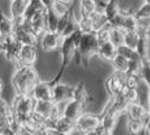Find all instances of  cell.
<instances>
[{
    "label": "cell",
    "instance_id": "f5cc1de1",
    "mask_svg": "<svg viewBox=\"0 0 150 135\" xmlns=\"http://www.w3.org/2000/svg\"><path fill=\"white\" fill-rule=\"evenodd\" d=\"M100 135H112V133H109V132H102Z\"/></svg>",
    "mask_w": 150,
    "mask_h": 135
},
{
    "label": "cell",
    "instance_id": "8fae6325",
    "mask_svg": "<svg viewBox=\"0 0 150 135\" xmlns=\"http://www.w3.org/2000/svg\"><path fill=\"white\" fill-rule=\"evenodd\" d=\"M13 37L19 41L23 45H35L37 44V36L34 35L28 29L27 25L25 26H16L13 29Z\"/></svg>",
    "mask_w": 150,
    "mask_h": 135
},
{
    "label": "cell",
    "instance_id": "9f6ffc18",
    "mask_svg": "<svg viewBox=\"0 0 150 135\" xmlns=\"http://www.w3.org/2000/svg\"><path fill=\"white\" fill-rule=\"evenodd\" d=\"M58 135H69V134H62V133H58Z\"/></svg>",
    "mask_w": 150,
    "mask_h": 135
},
{
    "label": "cell",
    "instance_id": "1f68e13d",
    "mask_svg": "<svg viewBox=\"0 0 150 135\" xmlns=\"http://www.w3.org/2000/svg\"><path fill=\"white\" fill-rule=\"evenodd\" d=\"M111 63H112L114 70L128 72V69H129V60L127 58H125V56H122L120 54H117Z\"/></svg>",
    "mask_w": 150,
    "mask_h": 135
},
{
    "label": "cell",
    "instance_id": "816d5d0a",
    "mask_svg": "<svg viewBox=\"0 0 150 135\" xmlns=\"http://www.w3.org/2000/svg\"><path fill=\"white\" fill-rule=\"evenodd\" d=\"M146 35H147V37L149 39V41H150V26L148 27V29L146 31Z\"/></svg>",
    "mask_w": 150,
    "mask_h": 135
},
{
    "label": "cell",
    "instance_id": "484cf974",
    "mask_svg": "<svg viewBox=\"0 0 150 135\" xmlns=\"http://www.w3.org/2000/svg\"><path fill=\"white\" fill-rule=\"evenodd\" d=\"M122 29L125 32H138L139 24H138V19L136 18L134 14L125 13V19H123Z\"/></svg>",
    "mask_w": 150,
    "mask_h": 135
},
{
    "label": "cell",
    "instance_id": "60d3db41",
    "mask_svg": "<svg viewBox=\"0 0 150 135\" xmlns=\"http://www.w3.org/2000/svg\"><path fill=\"white\" fill-rule=\"evenodd\" d=\"M117 51H118V54L125 56V58H127L128 60H130V59L136 54V52H137L136 50H133V49H131V47H129V46H127V45H125V44L119 45L118 49H117Z\"/></svg>",
    "mask_w": 150,
    "mask_h": 135
},
{
    "label": "cell",
    "instance_id": "44dd1931",
    "mask_svg": "<svg viewBox=\"0 0 150 135\" xmlns=\"http://www.w3.org/2000/svg\"><path fill=\"white\" fill-rule=\"evenodd\" d=\"M59 16L53 9H46L45 20H46V29L50 32H58L59 25ZM46 31V32H47Z\"/></svg>",
    "mask_w": 150,
    "mask_h": 135
},
{
    "label": "cell",
    "instance_id": "e575fe53",
    "mask_svg": "<svg viewBox=\"0 0 150 135\" xmlns=\"http://www.w3.org/2000/svg\"><path fill=\"white\" fill-rule=\"evenodd\" d=\"M146 123L142 121H138V119H130L128 122V131L131 134H139L141 131H144Z\"/></svg>",
    "mask_w": 150,
    "mask_h": 135
},
{
    "label": "cell",
    "instance_id": "4fadbf2b",
    "mask_svg": "<svg viewBox=\"0 0 150 135\" xmlns=\"http://www.w3.org/2000/svg\"><path fill=\"white\" fill-rule=\"evenodd\" d=\"M83 107H84L83 104L75 99H71L69 101L66 103L63 109V116H65L66 118H69L73 122H76L79 117L83 114Z\"/></svg>",
    "mask_w": 150,
    "mask_h": 135
},
{
    "label": "cell",
    "instance_id": "9c48e42d",
    "mask_svg": "<svg viewBox=\"0 0 150 135\" xmlns=\"http://www.w3.org/2000/svg\"><path fill=\"white\" fill-rule=\"evenodd\" d=\"M63 42V36L58 32H47L44 33L43 35V39L40 42V46H42V50L45 52L53 51V50H56L58 47H61Z\"/></svg>",
    "mask_w": 150,
    "mask_h": 135
},
{
    "label": "cell",
    "instance_id": "ee69618b",
    "mask_svg": "<svg viewBox=\"0 0 150 135\" xmlns=\"http://www.w3.org/2000/svg\"><path fill=\"white\" fill-rule=\"evenodd\" d=\"M140 77L150 88V66L146 62L142 65V69H141V72H140Z\"/></svg>",
    "mask_w": 150,
    "mask_h": 135
},
{
    "label": "cell",
    "instance_id": "d6a6232c",
    "mask_svg": "<svg viewBox=\"0 0 150 135\" xmlns=\"http://www.w3.org/2000/svg\"><path fill=\"white\" fill-rule=\"evenodd\" d=\"M139 37H140L139 32H125L123 44L129 46V47H131L133 50H136L138 42H139Z\"/></svg>",
    "mask_w": 150,
    "mask_h": 135
},
{
    "label": "cell",
    "instance_id": "8992f818",
    "mask_svg": "<svg viewBox=\"0 0 150 135\" xmlns=\"http://www.w3.org/2000/svg\"><path fill=\"white\" fill-rule=\"evenodd\" d=\"M74 87H69L67 84H63L61 82L53 86V96L52 100L55 104H64L73 99Z\"/></svg>",
    "mask_w": 150,
    "mask_h": 135
},
{
    "label": "cell",
    "instance_id": "7c38bea8",
    "mask_svg": "<svg viewBox=\"0 0 150 135\" xmlns=\"http://www.w3.org/2000/svg\"><path fill=\"white\" fill-rule=\"evenodd\" d=\"M45 11H42V13L36 14L31 19H29L27 21V27L28 29L34 35L36 36H39L42 34H44L47 29H46V20H45Z\"/></svg>",
    "mask_w": 150,
    "mask_h": 135
},
{
    "label": "cell",
    "instance_id": "681fc988",
    "mask_svg": "<svg viewBox=\"0 0 150 135\" xmlns=\"http://www.w3.org/2000/svg\"><path fill=\"white\" fill-rule=\"evenodd\" d=\"M58 1H61V2H64V4L69 5V6H72V5H73V1H74V0H58Z\"/></svg>",
    "mask_w": 150,
    "mask_h": 135
},
{
    "label": "cell",
    "instance_id": "7dc6e473",
    "mask_svg": "<svg viewBox=\"0 0 150 135\" xmlns=\"http://www.w3.org/2000/svg\"><path fill=\"white\" fill-rule=\"evenodd\" d=\"M85 133H86V132L82 131L81 129H79V127L75 125V127L69 132V135H85Z\"/></svg>",
    "mask_w": 150,
    "mask_h": 135
},
{
    "label": "cell",
    "instance_id": "2e32d148",
    "mask_svg": "<svg viewBox=\"0 0 150 135\" xmlns=\"http://www.w3.org/2000/svg\"><path fill=\"white\" fill-rule=\"evenodd\" d=\"M23 49V44L17 41V39L13 37L11 41L9 42V44L7 46V49L5 50V56L9 62H13V64H17L20 58V52Z\"/></svg>",
    "mask_w": 150,
    "mask_h": 135
},
{
    "label": "cell",
    "instance_id": "f546056e",
    "mask_svg": "<svg viewBox=\"0 0 150 135\" xmlns=\"http://www.w3.org/2000/svg\"><path fill=\"white\" fill-rule=\"evenodd\" d=\"M98 2L96 0H81L80 1V10L81 15L91 16L92 14L98 9Z\"/></svg>",
    "mask_w": 150,
    "mask_h": 135
},
{
    "label": "cell",
    "instance_id": "d6986e66",
    "mask_svg": "<svg viewBox=\"0 0 150 135\" xmlns=\"http://www.w3.org/2000/svg\"><path fill=\"white\" fill-rule=\"evenodd\" d=\"M105 87H106L108 92H109L111 96L117 97L123 92V90H125V84H122L121 81H119L118 79H115L113 76H110V77L108 78V80H106Z\"/></svg>",
    "mask_w": 150,
    "mask_h": 135
},
{
    "label": "cell",
    "instance_id": "603a6c76",
    "mask_svg": "<svg viewBox=\"0 0 150 135\" xmlns=\"http://www.w3.org/2000/svg\"><path fill=\"white\" fill-rule=\"evenodd\" d=\"M77 29H79V19H76V17L74 16L73 6H72L71 7V11H69V20L66 23V26L64 27V29L61 33V35L63 37H67V36H71L73 33L76 32Z\"/></svg>",
    "mask_w": 150,
    "mask_h": 135
},
{
    "label": "cell",
    "instance_id": "836d02e7",
    "mask_svg": "<svg viewBox=\"0 0 150 135\" xmlns=\"http://www.w3.org/2000/svg\"><path fill=\"white\" fill-rule=\"evenodd\" d=\"M125 32L123 29L111 26V42L114 43L117 46L123 44V42H125Z\"/></svg>",
    "mask_w": 150,
    "mask_h": 135
},
{
    "label": "cell",
    "instance_id": "83f0119b",
    "mask_svg": "<svg viewBox=\"0 0 150 135\" xmlns=\"http://www.w3.org/2000/svg\"><path fill=\"white\" fill-rule=\"evenodd\" d=\"M144 63V62L142 61L141 56L136 52V54L129 60V69H128L127 73H130V74H140Z\"/></svg>",
    "mask_w": 150,
    "mask_h": 135
},
{
    "label": "cell",
    "instance_id": "ba28073f",
    "mask_svg": "<svg viewBox=\"0 0 150 135\" xmlns=\"http://www.w3.org/2000/svg\"><path fill=\"white\" fill-rule=\"evenodd\" d=\"M46 121L47 119L45 117L35 113V111H33L29 115V117L27 118V121L23 124L21 129L24 132H27V133H30V134L34 135L37 131L46 126Z\"/></svg>",
    "mask_w": 150,
    "mask_h": 135
},
{
    "label": "cell",
    "instance_id": "d4e9b609",
    "mask_svg": "<svg viewBox=\"0 0 150 135\" xmlns=\"http://www.w3.org/2000/svg\"><path fill=\"white\" fill-rule=\"evenodd\" d=\"M120 0H108L104 6V14L106 15L108 19H109V24L113 20V18L120 13L119 8Z\"/></svg>",
    "mask_w": 150,
    "mask_h": 135
},
{
    "label": "cell",
    "instance_id": "ffe728a7",
    "mask_svg": "<svg viewBox=\"0 0 150 135\" xmlns=\"http://www.w3.org/2000/svg\"><path fill=\"white\" fill-rule=\"evenodd\" d=\"M30 0H11L10 5V11H11V18L16 19L18 17H23L26 13V9L29 5Z\"/></svg>",
    "mask_w": 150,
    "mask_h": 135
},
{
    "label": "cell",
    "instance_id": "f907efd6",
    "mask_svg": "<svg viewBox=\"0 0 150 135\" xmlns=\"http://www.w3.org/2000/svg\"><path fill=\"white\" fill-rule=\"evenodd\" d=\"M2 91H4V81L0 78V98H1V95H2Z\"/></svg>",
    "mask_w": 150,
    "mask_h": 135
},
{
    "label": "cell",
    "instance_id": "bcb514c9",
    "mask_svg": "<svg viewBox=\"0 0 150 135\" xmlns=\"http://www.w3.org/2000/svg\"><path fill=\"white\" fill-rule=\"evenodd\" d=\"M40 1H42L43 6L45 7V9H52L57 0H40Z\"/></svg>",
    "mask_w": 150,
    "mask_h": 135
},
{
    "label": "cell",
    "instance_id": "e0dca14e",
    "mask_svg": "<svg viewBox=\"0 0 150 135\" xmlns=\"http://www.w3.org/2000/svg\"><path fill=\"white\" fill-rule=\"evenodd\" d=\"M118 46L112 43L111 41L109 42H105L103 44H101L99 46V52H98V55L100 56L101 59L105 60V61H110L112 62V60L115 58V55L118 54V51H117Z\"/></svg>",
    "mask_w": 150,
    "mask_h": 135
},
{
    "label": "cell",
    "instance_id": "9a60e30c",
    "mask_svg": "<svg viewBox=\"0 0 150 135\" xmlns=\"http://www.w3.org/2000/svg\"><path fill=\"white\" fill-rule=\"evenodd\" d=\"M125 111L130 119H138V121H142L144 123L148 119L149 110L139 103H130L128 105Z\"/></svg>",
    "mask_w": 150,
    "mask_h": 135
},
{
    "label": "cell",
    "instance_id": "4dcf8cb0",
    "mask_svg": "<svg viewBox=\"0 0 150 135\" xmlns=\"http://www.w3.org/2000/svg\"><path fill=\"white\" fill-rule=\"evenodd\" d=\"M88 92H86V89L84 87L83 82H80L79 84H76L74 87V92H73V99L80 101L81 104L85 105V103L88 101Z\"/></svg>",
    "mask_w": 150,
    "mask_h": 135
},
{
    "label": "cell",
    "instance_id": "11a10c76",
    "mask_svg": "<svg viewBox=\"0 0 150 135\" xmlns=\"http://www.w3.org/2000/svg\"><path fill=\"white\" fill-rule=\"evenodd\" d=\"M144 2H147V4H150V0H144Z\"/></svg>",
    "mask_w": 150,
    "mask_h": 135
},
{
    "label": "cell",
    "instance_id": "cb8c5ba5",
    "mask_svg": "<svg viewBox=\"0 0 150 135\" xmlns=\"http://www.w3.org/2000/svg\"><path fill=\"white\" fill-rule=\"evenodd\" d=\"M45 10H46V9H45V7L43 6V4H42L40 0H30V1H29V5H28L27 9H26V13H25V15H24V17H25L27 20H29V19H31L36 14L45 11Z\"/></svg>",
    "mask_w": 150,
    "mask_h": 135
},
{
    "label": "cell",
    "instance_id": "8d00e7d4",
    "mask_svg": "<svg viewBox=\"0 0 150 135\" xmlns=\"http://www.w3.org/2000/svg\"><path fill=\"white\" fill-rule=\"evenodd\" d=\"M0 116L8 118L13 117V107L4 98H0Z\"/></svg>",
    "mask_w": 150,
    "mask_h": 135
},
{
    "label": "cell",
    "instance_id": "5b68a950",
    "mask_svg": "<svg viewBox=\"0 0 150 135\" xmlns=\"http://www.w3.org/2000/svg\"><path fill=\"white\" fill-rule=\"evenodd\" d=\"M53 81L44 82V81H38L34 86L33 90L30 91L31 97L36 101H45V100H52L53 96Z\"/></svg>",
    "mask_w": 150,
    "mask_h": 135
},
{
    "label": "cell",
    "instance_id": "b9f144b4",
    "mask_svg": "<svg viewBox=\"0 0 150 135\" xmlns=\"http://www.w3.org/2000/svg\"><path fill=\"white\" fill-rule=\"evenodd\" d=\"M69 8H71V6H69V5H66V4L61 2V1L57 0L56 2H55V5H54V7H53L52 9H53L59 17H62V16H64L65 14L69 13Z\"/></svg>",
    "mask_w": 150,
    "mask_h": 135
},
{
    "label": "cell",
    "instance_id": "f35d334b",
    "mask_svg": "<svg viewBox=\"0 0 150 135\" xmlns=\"http://www.w3.org/2000/svg\"><path fill=\"white\" fill-rule=\"evenodd\" d=\"M141 77L140 74H130L128 73V77L125 80V87L127 88H132V89H137L139 84H140Z\"/></svg>",
    "mask_w": 150,
    "mask_h": 135
},
{
    "label": "cell",
    "instance_id": "7a4b0ae2",
    "mask_svg": "<svg viewBox=\"0 0 150 135\" xmlns=\"http://www.w3.org/2000/svg\"><path fill=\"white\" fill-rule=\"evenodd\" d=\"M82 34L83 33L77 29L75 33H73L71 36L67 37H63V42L61 45V56H62V64H61V69L58 71L57 76L52 81L53 84H58L61 78H62L63 73L65 71V68L69 64V62L72 61V59L74 58L77 53V47L80 44V41H81Z\"/></svg>",
    "mask_w": 150,
    "mask_h": 135
},
{
    "label": "cell",
    "instance_id": "3957f363",
    "mask_svg": "<svg viewBox=\"0 0 150 135\" xmlns=\"http://www.w3.org/2000/svg\"><path fill=\"white\" fill-rule=\"evenodd\" d=\"M36 100L31 97L30 94L28 95H16L13 103L11 105L13 107V119L18 123L20 126L27 121L31 113L34 111Z\"/></svg>",
    "mask_w": 150,
    "mask_h": 135
},
{
    "label": "cell",
    "instance_id": "52a82bcc",
    "mask_svg": "<svg viewBox=\"0 0 150 135\" xmlns=\"http://www.w3.org/2000/svg\"><path fill=\"white\" fill-rule=\"evenodd\" d=\"M75 125L84 132L96 129L101 125V115L90 114V113H83L79 119L75 122Z\"/></svg>",
    "mask_w": 150,
    "mask_h": 135
},
{
    "label": "cell",
    "instance_id": "f1b7e54d",
    "mask_svg": "<svg viewBox=\"0 0 150 135\" xmlns=\"http://www.w3.org/2000/svg\"><path fill=\"white\" fill-rule=\"evenodd\" d=\"M79 29H80L83 34L94 32L93 20L91 18V16L81 15V17H80V19H79Z\"/></svg>",
    "mask_w": 150,
    "mask_h": 135
},
{
    "label": "cell",
    "instance_id": "d590c367",
    "mask_svg": "<svg viewBox=\"0 0 150 135\" xmlns=\"http://www.w3.org/2000/svg\"><path fill=\"white\" fill-rule=\"evenodd\" d=\"M95 33H96V37H98V41H99L100 45L105 43V42L111 41V26H110V24Z\"/></svg>",
    "mask_w": 150,
    "mask_h": 135
},
{
    "label": "cell",
    "instance_id": "74e56055",
    "mask_svg": "<svg viewBox=\"0 0 150 135\" xmlns=\"http://www.w3.org/2000/svg\"><path fill=\"white\" fill-rule=\"evenodd\" d=\"M134 16H136V18H137L138 20L150 18V4L144 2V5L134 13Z\"/></svg>",
    "mask_w": 150,
    "mask_h": 135
},
{
    "label": "cell",
    "instance_id": "6da1fadb",
    "mask_svg": "<svg viewBox=\"0 0 150 135\" xmlns=\"http://www.w3.org/2000/svg\"><path fill=\"white\" fill-rule=\"evenodd\" d=\"M11 82L16 95L30 94L34 86L38 82L37 72L34 65H18L13 72Z\"/></svg>",
    "mask_w": 150,
    "mask_h": 135
},
{
    "label": "cell",
    "instance_id": "7402d4cb",
    "mask_svg": "<svg viewBox=\"0 0 150 135\" xmlns=\"http://www.w3.org/2000/svg\"><path fill=\"white\" fill-rule=\"evenodd\" d=\"M15 24L13 18H8L0 10V35L4 36H13Z\"/></svg>",
    "mask_w": 150,
    "mask_h": 135
},
{
    "label": "cell",
    "instance_id": "ab89813d",
    "mask_svg": "<svg viewBox=\"0 0 150 135\" xmlns=\"http://www.w3.org/2000/svg\"><path fill=\"white\" fill-rule=\"evenodd\" d=\"M122 95L125 96V98L127 99V101L130 103H137L138 101V90L132 89V88H127L125 87Z\"/></svg>",
    "mask_w": 150,
    "mask_h": 135
},
{
    "label": "cell",
    "instance_id": "db71d44e",
    "mask_svg": "<svg viewBox=\"0 0 150 135\" xmlns=\"http://www.w3.org/2000/svg\"><path fill=\"white\" fill-rule=\"evenodd\" d=\"M21 135H33V134H30V133H27V132H24V131H23Z\"/></svg>",
    "mask_w": 150,
    "mask_h": 135
},
{
    "label": "cell",
    "instance_id": "4316f807",
    "mask_svg": "<svg viewBox=\"0 0 150 135\" xmlns=\"http://www.w3.org/2000/svg\"><path fill=\"white\" fill-rule=\"evenodd\" d=\"M53 100H45V101H36L35 104V108L34 111L37 113L39 115H42L43 117H45L46 119L50 117V110L53 108V105H54Z\"/></svg>",
    "mask_w": 150,
    "mask_h": 135
},
{
    "label": "cell",
    "instance_id": "30bf717a",
    "mask_svg": "<svg viewBox=\"0 0 150 135\" xmlns=\"http://www.w3.org/2000/svg\"><path fill=\"white\" fill-rule=\"evenodd\" d=\"M46 127L52 129L56 131L57 133H62V134H69V132L75 127V122L71 121L69 118H66L65 116H61L59 118H57L55 121H46Z\"/></svg>",
    "mask_w": 150,
    "mask_h": 135
},
{
    "label": "cell",
    "instance_id": "277c9868",
    "mask_svg": "<svg viewBox=\"0 0 150 135\" xmlns=\"http://www.w3.org/2000/svg\"><path fill=\"white\" fill-rule=\"evenodd\" d=\"M99 46H100V44H99L95 32L82 34L76 54H79V59H80V61L83 62V64L85 63V65H86L90 59L94 55H98Z\"/></svg>",
    "mask_w": 150,
    "mask_h": 135
},
{
    "label": "cell",
    "instance_id": "7bdbcfd3",
    "mask_svg": "<svg viewBox=\"0 0 150 135\" xmlns=\"http://www.w3.org/2000/svg\"><path fill=\"white\" fill-rule=\"evenodd\" d=\"M13 121V116L11 118L1 117V116H0V135H4L8 129L11 127Z\"/></svg>",
    "mask_w": 150,
    "mask_h": 135
},
{
    "label": "cell",
    "instance_id": "f6af8a7d",
    "mask_svg": "<svg viewBox=\"0 0 150 135\" xmlns=\"http://www.w3.org/2000/svg\"><path fill=\"white\" fill-rule=\"evenodd\" d=\"M34 135H58L56 131H54V129H48V127H43V129H40L39 131H37L36 133Z\"/></svg>",
    "mask_w": 150,
    "mask_h": 135
},
{
    "label": "cell",
    "instance_id": "ac0fdd59",
    "mask_svg": "<svg viewBox=\"0 0 150 135\" xmlns=\"http://www.w3.org/2000/svg\"><path fill=\"white\" fill-rule=\"evenodd\" d=\"M139 34H140V37H139V42H138L136 51L141 56L142 61L147 62L149 60V56H150V41L147 37L146 33L139 32Z\"/></svg>",
    "mask_w": 150,
    "mask_h": 135
},
{
    "label": "cell",
    "instance_id": "c3c4849f",
    "mask_svg": "<svg viewBox=\"0 0 150 135\" xmlns=\"http://www.w3.org/2000/svg\"><path fill=\"white\" fill-rule=\"evenodd\" d=\"M85 135H100V133H99L98 129H93V131H88V132H86Z\"/></svg>",
    "mask_w": 150,
    "mask_h": 135
},
{
    "label": "cell",
    "instance_id": "5bb4252c",
    "mask_svg": "<svg viewBox=\"0 0 150 135\" xmlns=\"http://www.w3.org/2000/svg\"><path fill=\"white\" fill-rule=\"evenodd\" d=\"M37 60V50L35 45H23V49L20 52V58H19L18 65H34Z\"/></svg>",
    "mask_w": 150,
    "mask_h": 135
}]
</instances>
